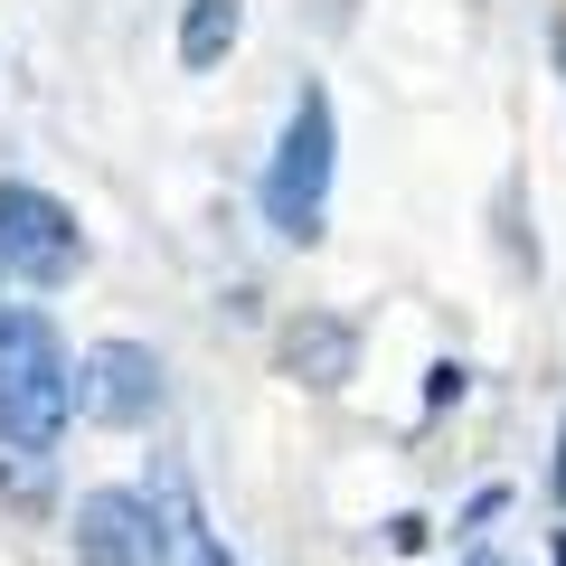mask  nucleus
Masks as SVG:
<instances>
[{
    "mask_svg": "<svg viewBox=\"0 0 566 566\" xmlns=\"http://www.w3.org/2000/svg\"><path fill=\"white\" fill-rule=\"evenodd\" d=\"M331 180H340V114H331L322 85L283 104V133L264 151V180H255V208L283 245H322L331 237Z\"/></svg>",
    "mask_w": 566,
    "mask_h": 566,
    "instance_id": "nucleus-1",
    "label": "nucleus"
},
{
    "mask_svg": "<svg viewBox=\"0 0 566 566\" xmlns=\"http://www.w3.org/2000/svg\"><path fill=\"white\" fill-rule=\"evenodd\" d=\"M66 424H76V349L48 312L0 303V434L66 444Z\"/></svg>",
    "mask_w": 566,
    "mask_h": 566,
    "instance_id": "nucleus-2",
    "label": "nucleus"
},
{
    "mask_svg": "<svg viewBox=\"0 0 566 566\" xmlns=\"http://www.w3.org/2000/svg\"><path fill=\"white\" fill-rule=\"evenodd\" d=\"M85 274V227L57 189L39 180H0V283H29V293H66Z\"/></svg>",
    "mask_w": 566,
    "mask_h": 566,
    "instance_id": "nucleus-3",
    "label": "nucleus"
},
{
    "mask_svg": "<svg viewBox=\"0 0 566 566\" xmlns=\"http://www.w3.org/2000/svg\"><path fill=\"white\" fill-rule=\"evenodd\" d=\"M76 566H170V510L151 482H95L66 510Z\"/></svg>",
    "mask_w": 566,
    "mask_h": 566,
    "instance_id": "nucleus-4",
    "label": "nucleus"
},
{
    "mask_svg": "<svg viewBox=\"0 0 566 566\" xmlns=\"http://www.w3.org/2000/svg\"><path fill=\"white\" fill-rule=\"evenodd\" d=\"M170 406V378H161V349L151 340H95L76 349V416L104 424V434H151Z\"/></svg>",
    "mask_w": 566,
    "mask_h": 566,
    "instance_id": "nucleus-5",
    "label": "nucleus"
},
{
    "mask_svg": "<svg viewBox=\"0 0 566 566\" xmlns=\"http://www.w3.org/2000/svg\"><path fill=\"white\" fill-rule=\"evenodd\" d=\"M274 359H283V378H293V387L340 397V387L359 378V331H349L340 312H293V322H283V340H274Z\"/></svg>",
    "mask_w": 566,
    "mask_h": 566,
    "instance_id": "nucleus-6",
    "label": "nucleus"
},
{
    "mask_svg": "<svg viewBox=\"0 0 566 566\" xmlns=\"http://www.w3.org/2000/svg\"><path fill=\"white\" fill-rule=\"evenodd\" d=\"M245 39V0H180V66L189 76H218Z\"/></svg>",
    "mask_w": 566,
    "mask_h": 566,
    "instance_id": "nucleus-7",
    "label": "nucleus"
},
{
    "mask_svg": "<svg viewBox=\"0 0 566 566\" xmlns=\"http://www.w3.org/2000/svg\"><path fill=\"white\" fill-rule=\"evenodd\" d=\"M151 491H161V510H170V566H237V547L208 528V510L189 501L180 472H151Z\"/></svg>",
    "mask_w": 566,
    "mask_h": 566,
    "instance_id": "nucleus-8",
    "label": "nucleus"
},
{
    "mask_svg": "<svg viewBox=\"0 0 566 566\" xmlns=\"http://www.w3.org/2000/svg\"><path fill=\"white\" fill-rule=\"evenodd\" d=\"M0 501L20 510V520H48V501H57V444L0 434Z\"/></svg>",
    "mask_w": 566,
    "mask_h": 566,
    "instance_id": "nucleus-9",
    "label": "nucleus"
},
{
    "mask_svg": "<svg viewBox=\"0 0 566 566\" xmlns=\"http://www.w3.org/2000/svg\"><path fill=\"white\" fill-rule=\"evenodd\" d=\"M463 397H472V368L463 359H434V368H424V416H453Z\"/></svg>",
    "mask_w": 566,
    "mask_h": 566,
    "instance_id": "nucleus-10",
    "label": "nucleus"
},
{
    "mask_svg": "<svg viewBox=\"0 0 566 566\" xmlns=\"http://www.w3.org/2000/svg\"><path fill=\"white\" fill-rule=\"evenodd\" d=\"M501 510H510V482H482V491H472L463 510H453V528H463V538H482V528L501 520Z\"/></svg>",
    "mask_w": 566,
    "mask_h": 566,
    "instance_id": "nucleus-11",
    "label": "nucleus"
},
{
    "mask_svg": "<svg viewBox=\"0 0 566 566\" xmlns=\"http://www.w3.org/2000/svg\"><path fill=\"white\" fill-rule=\"evenodd\" d=\"M424 538H434V520H424V510H397V520H387V547H397V557H416Z\"/></svg>",
    "mask_w": 566,
    "mask_h": 566,
    "instance_id": "nucleus-12",
    "label": "nucleus"
},
{
    "mask_svg": "<svg viewBox=\"0 0 566 566\" xmlns=\"http://www.w3.org/2000/svg\"><path fill=\"white\" fill-rule=\"evenodd\" d=\"M547 501H557V520H566V406H557V463H547Z\"/></svg>",
    "mask_w": 566,
    "mask_h": 566,
    "instance_id": "nucleus-13",
    "label": "nucleus"
},
{
    "mask_svg": "<svg viewBox=\"0 0 566 566\" xmlns=\"http://www.w3.org/2000/svg\"><path fill=\"white\" fill-rule=\"evenodd\" d=\"M453 566H510V557H501V547H482V538H472V547H463Z\"/></svg>",
    "mask_w": 566,
    "mask_h": 566,
    "instance_id": "nucleus-14",
    "label": "nucleus"
},
{
    "mask_svg": "<svg viewBox=\"0 0 566 566\" xmlns=\"http://www.w3.org/2000/svg\"><path fill=\"white\" fill-rule=\"evenodd\" d=\"M547 566H566V528H557V538H547Z\"/></svg>",
    "mask_w": 566,
    "mask_h": 566,
    "instance_id": "nucleus-15",
    "label": "nucleus"
}]
</instances>
